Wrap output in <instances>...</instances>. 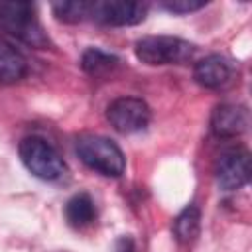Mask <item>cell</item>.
Here are the masks:
<instances>
[{
    "instance_id": "cell-1",
    "label": "cell",
    "mask_w": 252,
    "mask_h": 252,
    "mask_svg": "<svg viewBox=\"0 0 252 252\" xmlns=\"http://www.w3.org/2000/svg\"><path fill=\"white\" fill-rule=\"evenodd\" d=\"M0 30L32 47L49 45V37L45 35L32 2L0 0Z\"/></svg>"
},
{
    "instance_id": "cell-2",
    "label": "cell",
    "mask_w": 252,
    "mask_h": 252,
    "mask_svg": "<svg viewBox=\"0 0 252 252\" xmlns=\"http://www.w3.org/2000/svg\"><path fill=\"white\" fill-rule=\"evenodd\" d=\"M77 156L93 171L106 177H120L126 169V158L122 150L108 138L89 134L77 140Z\"/></svg>"
},
{
    "instance_id": "cell-3",
    "label": "cell",
    "mask_w": 252,
    "mask_h": 252,
    "mask_svg": "<svg viewBox=\"0 0 252 252\" xmlns=\"http://www.w3.org/2000/svg\"><path fill=\"white\" fill-rule=\"evenodd\" d=\"M18 154L26 169L43 179V181H57L65 175V161L59 156V152L43 138L39 136H28L20 142Z\"/></svg>"
},
{
    "instance_id": "cell-4",
    "label": "cell",
    "mask_w": 252,
    "mask_h": 252,
    "mask_svg": "<svg viewBox=\"0 0 252 252\" xmlns=\"http://www.w3.org/2000/svg\"><path fill=\"white\" fill-rule=\"evenodd\" d=\"M197 47L173 35H148L136 43V57L146 65H181L193 59Z\"/></svg>"
},
{
    "instance_id": "cell-5",
    "label": "cell",
    "mask_w": 252,
    "mask_h": 252,
    "mask_svg": "<svg viewBox=\"0 0 252 252\" xmlns=\"http://www.w3.org/2000/svg\"><path fill=\"white\" fill-rule=\"evenodd\" d=\"M148 4L130 0H91V16L98 24L106 26H136L144 22Z\"/></svg>"
},
{
    "instance_id": "cell-6",
    "label": "cell",
    "mask_w": 252,
    "mask_h": 252,
    "mask_svg": "<svg viewBox=\"0 0 252 252\" xmlns=\"http://www.w3.org/2000/svg\"><path fill=\"white\" fill-rule=\"evenodd\" d=\"M110 126L120 134H134L150 124V106L136 96H120L106 108Z\"/></svg>"
},
{
    "instance_id": "cell-7",
    "label": "cell",
    "mask_w": 252,
    "mask_h": 252,
    "mask_svg": "<svg viewBox=\"0 0 252 252\" xmlns=\"http://www.w3.org/2000/svg\"><path fill=\"white\" fill-rule=\"evenodd\" d=\"M217 183L222 191H234L250 179V154L244 148H230L222 152L215 165Z\"/></svg>"
},
{
    "instance_id": "cell-8",
    "label": "cell",
    "mask_w": 252,
    "mask_h": 252,
    "mask_svg": "<svg viewBox=\"0 0 252 252\" xmlns=\"http://www.w3.org/2000/svg\"><path fill=\"white\" fill-rule=\"evenodd\" d=\"M250 116L246 106L240 104H220L211 114V130L219 138H232L246 132Z\"/></svg>"
},
{
    "instance_id": "cell-9",
    "label": "cell",
    "mask_w": 252,
    "mask_h": 252,
    "mask_svg": "<svg viewBox=\"0 0 252 252\" xmlns=\"http://www.w3.org/2000/svg\"><path fill=\"white\" fill-rule=\"evenodd\" d=\"M232 75L230 63L220 55H209L195 63L193 77L195 81L205 89H219L228 83Z\"/></svg>"
},
{
    "instance_id": "cell-10",
    "label": "cell",
    "mask_w": 252,
    "mask_h": 252,
    "mask_svg": "<svg viewBox=\"0 0 252 252\" xmlns=\"http://www.w3.org/2000/svg\"><path fill=\"white\" fill-rule=\"evenodd\" d=\"M28 73V63L24 55L6 39L0 37V81L14 83Z\"/></svg>"
},
{
    "instance_id": "cell-11",
    "label": "cell",
    "mask_w": 252,
    "mask_h": 252,
    "mask_svg": "<svg viewBox=\"0 0 252 252\" xmlns=\"http://www.w3.org/2000/svg\"><path fill=\"white\" fill-rule=\"evenodd\" d=\"M65 219L75 228H85V226L93 224V220L96 219L94 201L87 193H79V195L71 197L65 205Z\"/></svg>"
},
{
    "instance_id": "cell-12",
    "label": "cell",
    "mask_w": 252,
    "mask_h": 252,
    "mask_svg": "<svg viewBox=\"0 0 252 252\" xmlns=\"http://www.w3.org/2000/svg\"><path fill=\"white\" fill-rule=\"evenodd\" d=\"M199 226H201V213L195 205H189L173 220V234L179 242H191L199 234Z\"/></svg>"
},
{
    "instance_id": "cell-13",
    "label": "cell",
    "mask_w": 252,
    "mask_h": 252,
    "mask_svg": "<svg viewBox=\"0 0 252 252\" xmlns=\"http://www.w3.org/2000/svg\"><path fill=\"white\" fill-rule=\"evenodd\" d=\"M118 65V57L116 55H110L102 49H96V47H91L83 53L81 57V67L85 73L93 75V77H98V75H104L108 71H112L114 67Z\"/></svg>"
},
{
    "instance_id": "cell-14",
    "label": "cell",
    "mask_w": 252,
    "mask_h": 252,
    "mask_svg": "<svg viewBox=\"0 0 252 252\" xmlns=\"http://www.w3.org/2000/svg\"><path fill=\"white\" fill-rule=\"evenodd\" d=\"M53 14L57 20L67 22V24H77L85 22L91 16V0H65V2H55L51 6Z\"/></svg>"
},
{
    "instance_id": "cell-15",
    "label": "cell",
    "mask_w": 252,
    "mask_h": 252,
    "mask_svg": "<svg viewBox=\"0 0 252 252\" xmlns=\"http://www.w3.org/2000/svg\"><path fill=\"white\" fill-rule=\"evenodd\" d=\"M161 6L173 14H189L207 6V0H163Z\"/></svg>"
},
{
    "instance_id": "cell-16",
    "label": "cell",
    "mask_w": 252,
    "mask_h": 252,
    "mask_svg": "<svg viewBox=\"0 0 252 252\" xmlns=\"http://www.w3.org/2000/svg\"><path fill=\"white\" fill-rule=\"evenodd\" d=\"M116 252H136L134 240H132L130 236H122V238L116 242Z\"/></svg>"
}]
</instances>
